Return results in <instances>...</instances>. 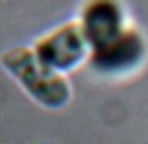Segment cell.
<instances>
[{
  "mask_svg": "<svg viewBox=\"0 0 148 144\" xmlns=\"http://www.w3.org/2000/svg\"><path fill=\"white\" fill-rule=\"evenodd\" d=\"M0 66L10 73L29 98L44 110H64L73 96L66 75L52 71L35 56L29 46H16L0 56Z\"/></svg>",
  "mask_w": 148,
  "mask_h": 144,
  "instance_id": "cell-1",
  "label": "cell"
},
{
  "mask_svg": "<svg viewBox=\"0 0 148 144\" xmlns=\"http://www.w3.org/2000/svg\"><path fill=\"white\" fill-rule=\"evenodd\" d=\"M33 52L46 67L66 77L81 66H87L90 58V46L77 19L62 23L38 37Z\"/></svg>",
  "mask_w": 148,
  "mask_h": 144,
  "instance_id": "cell-2",
  "label": "cell"
},
{
  "mask_svg": "<svg viewBox=\"0 0 148 144\" xmlns=\"http://www.w3.org/2000/svg\"><path fill=\"white\" fill-rule=\"evenodd\" d=\"M148 60V40L137 25H131L119 39L108 46L90 52L88 69L106 79L131 77L144 67Z\"/></svg>",
  "mask_w": 148,
  "mask_h": 144,
  "instance_id": "cell-3",
  "label": "cell"
},
{
  "mask_svg": "<svg viewBox=\"0 0 148 144\" xmlns=\"http://www.w3.org/2000/svg\"><path fill=\"white\" fill-rule=\"evenodd\" d=\"M77 23L90 46V52L108 46L133 25L125 4L117 0L85 2L81 6Z\"/></svg>",
  "mask_w": 148,
  "mask_h": 144,
  "instance_id": "cell-4",
  "label": "cell"
}]
</instances>
